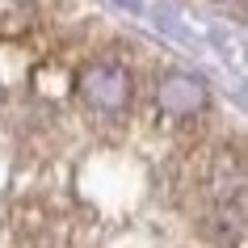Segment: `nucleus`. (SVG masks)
I'll list each match as a JSON object with an SVG mask.
<instances>
[{
  "label": "nucleus",
  "mask_w": 248,
  "mask_h": 248,
  "mask_svg": "<svg viewBox=\"0 0 248 248\" xmlns=\"http://www.w3.org/2000/svg\"><path fill=\"white\" fill-rule=\"evenodd\" d=\"M0 101H4V89H0Z\"/></svg>",
  "instance_id": "4"
},
{
  "label": "nucleus",
  "mask_w": 248,
  "mask_h": 248,
  "mask_svg": "<svg viewBox=\"0 0 248 248\" xmlns=\"http://www.w3.org/2000/svg\"><path fill=\"white\" fill-rule=\"evenodd\" d=\"M156 101L164 114L172 118H194L202 105H206V84L198 76H185V72H172L156 84Z\"/></svg>",
  "instance_id": "2"
},
{
  "label": "nucleus",
  "mask_w": 248,
  "mask_h": 248,
  "mask_svg": "<svg viewBox=\"0 0 248 248\" xmlns=\"http://www.w3.org/2000/svg\"><path fill=\"white\" fill-rule=\"evenodd\" d=\"M219 4H240V0H219Z\"/></svg>",
  "instance_id": "3"
},
{
  "label": "nucleus",
  "mask_w": 248,
  "mask_h": 248,
  "mask_svg": "<svg viewBox=\"0 0 248 248\" xmlns=\"http://www.w3.org/2000/svg\"><path fill=\"white\" fill-rule=\"evenodd\" d=\"M76 93L97 114H122L131 105V72L114 59H97L76 76Z\"/></svg>",
  "instance_id": "1"
}]
</instances>
